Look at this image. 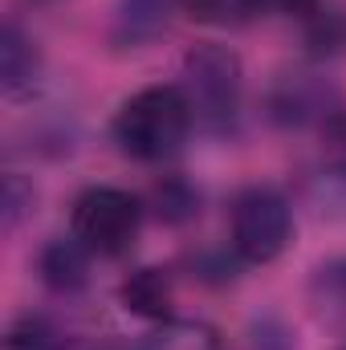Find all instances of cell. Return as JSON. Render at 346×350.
<instances>
[{
	"instance_id": "cell-1",
	"label": "cell",
	"mask_w": 346,
	"mask_h": 350,
	"mask_svg": "<svg viewBox=\"0 0 346 350\" xmlns=\"http://www.w3.org/2000/svg\"><path fill=\"white\" fill-rule=\"evenodd\" d=\"M191 126L196 114L179 86H143L118 106L110 135L122 155L139 163H163L187 143Z\"/></svg>"
},
{
	"instance_id": "cell-2",
	"label": "cell",
	"mask_w": 346,
	"mask_h": 350,
	"mask_svg": "<svg viewBox=\"0 0 346 350\" xmlns=\"http://www.w3.org/2000/svg\"><path fill=\"white\" fill-rule=\"evenodd\" d=\"M183 98L196 114V126L224 135L237 126L241 114V62L224 45H196L183 57Z\"/></svg>"
},
{
	"instance_id": "cell-3",
	"label": "cell",
	"mask_w": 346,
	"mask_h": 350,
	"mask_svg": "<svg viewBox=\"0 0 346 350\" xmlns=\"http://www.w3.org/2000/svg\"><path fill=\"white\" fill-rule=\"evenodd\" d=\"M293 241V212L277 187L253 183L232 200V249L249 265L277 261Z\"/></svg>"
},
{
	"instance_id": "cell-4",
	"label": "cell",
	"mask_w": 346,
	"mask_h": 350,
	"mask_svg": "<svg viewBox=\"0 0 346 350\" xmlns=\"http://www.w3.org/2000/svg\"><path fill=\"white\" fill-rule=\"evenodd\" d=\"M139 224H143V204L122 191V187H86L78 200H74V212H70V232L86 245L94 257H118L135 245L139 237Z\"/></svg>"
},
{
	"instance_id": "cell-5",
	"label": "cell",
	"mask_w": 346,
	"mask_h": 350,
	"mask_svg": "<svg viewBox=\"0 0 346 350\" xmlns=\"http://www.w3.org/2000/svg\"><path fill=\"white\" fill-rule=\"evenodd\" d=\"M90 261H94V253L70 232V237H57L41 249L37 269H41V281L53 293H78L90 281Z\"/></svg>"
},
{
	"instance_id": "cell-6",
	"label": "cell",
	"mask_w": 346,
	"mask_h": 350,
	"mask_svg": "<svg viewBox=\"0 0 346 350\" xmlns=\"http://www.w3.org/2000/svg\"><path fill=\"white\" fill-rule=\"evenodd\" d=\"M122 306L139 318H151V322H163L172 318V301H175V289H172V277L168 269H135L127 281H122Z\"/></svg>"
},
{
	"instance_id": "cell-7",
	"label": "cell",
	"mask_w": 346,
	"mask_h": 350,
	"mask_svg": "<svg viewBox=\"0 0 346 350\" xmlns=\"http://www.w3.org/2000/svg\"><path fill=\"white\" fill-rule=\"evenodd\" d=\"M37 74H41V57H37L33 37H25V29L8 21L0 33V82L8 94H21L37 82Z\"/></svg>"
},
{
	"instance_id": "cell-8",
	"label": "cell",
	"mask_w": 346,
	"mask_h": 350,
	"mask_svg": "<svg viewBox=\"0 0 346 350\" xmlns=\"http://www.w3.org/2000/svg\"><path fill=\"white\" fill-rule=\"evenodd\" d=\"M175 0H118L114 8V41L118 45H143L155 33H163L168 16H172Z\"/></svg>"
},
{
	"instance_id": "cell-9",
	"label": "cell",
	"mask_w": 346,
	"mask_h": 350,
	"mask_svg": "<svg viewBox=\"0 0 346 350\" xmlns=\"http://www.w3.org/2000/svg\"><path fill=\"white\" fill-rule=\"evenodd\" d=\"M139 350H224V347H220V334L208 322L163 318V322H155V330L143 338Z\"/></svg>"
},
{
	"instance_id": "cell-10",
	"label": "cell",
	"mask_w": 346,
	"mask_h": 350,
	"mask_svg": "<svg viewBox=\"0 0 346 350\" xmlns=\"http://www.w3.org/2000/svg\"><path fill=\"white\" fill-rule=\"evenodd\" d=\"M310 306L326 322H346V257L322 265L310 281Z\"/></svg>"
},
{
	"instance_id": "cell-11",
	"label": "cell",
	"mask_w": 346,
	"mask_h": 350,
	"mask_svg": "<svg viewBox=\"0 0 346 350\" xmlns=\"http://www.w3.org/2000/svg\"><path fill=\"white\" fill-rule=\"evenodd\" d=\"M4 350H70V338L41 314H21L8 334H4Z\"/></svg>"
},
{
	"instance_id": "cell-12",
	"label": "cell",
	"mask_w": 346,
	"mask_h": 350,
	"mask_svg": "<svg viewBox=\"0 0 346 350\" xmlns=\"http://www.w3.org/2000/svg\"><path fill=\"white\" fill-rule=\"evenodd\" d=\"M322 159L334 175L346 179V106H334L322 118Z\"/></svg>"
},
{
	"instance_id": "cell-13",
	"label": "cell",
	"mask_w": 346,
	"mask_h": 350,
	"mask_svg": "<svg viewBox=\"0 0 346 350\" xmlns=\"http://www.w3.org/2000/svg\"><path fill=\"white\" fill-rule=\"evenodd\" d=\"M155 204H159V216H163V220H187V216H196L200 196H196L183 179H172V183H163V187L155 191Z\"/></svg>"
},
{
	"instance_id": "cell-14",
	"label": "cell",
	"mask_w": 346,
	"mask_h": 350,
	"mask_svg": "<svg viewBox=\"0 0 346 350\" xmlns=\"http://www.w3.org/2000/svg\"><path fill=\"white\" fill-rule=\"evenodd\" d=\"M249 16H314L318 0H237Z\"/></svg>"
},
{
	"instance_id": "cell-15",
	"label": "cell",
	"mask_w": 346,
	"mask_h": 350,
	"mask_svg": "<svg viewBox=\"0 0 346 350\" xmlns=\"http://www.w3.org/2000/svg\"><path fill=\"white\" fill-rule=\"evenodd\" d=\"M29 208H33V187L12 172L4 179V228H16Z\"/></svg>"
},
{
	"instance_id": "cell-16",
	"label": "cell",
	"mask_w": 346,
	"mask_h": 350,
	"mask_svg": "<svg viewBox=\"0 0 346 350\" xmlns=\"http://www.w3.org/2000/svg\"><path fill=\"white\" fill-rule=\"evenodd\" d=\"M187 16H200V21H208V16H216L220 8H224V0H175Z\"/></svg>"
},
{
	"instance_id": "cell-17",
	"label": "cell",
	"mask_w": 346,
	"mask_h": 350,
	"mask_svg": "<svg viewBox=\"0 0 346 350\" xmlns=\"http://www.w3.org/2000/svg\"><path fill=\"white\" fill-rule=\"evenodd\" d=\"M94 350H131V347H118V342H102V347H94Z\"/></svg>"
}]
</instances>
